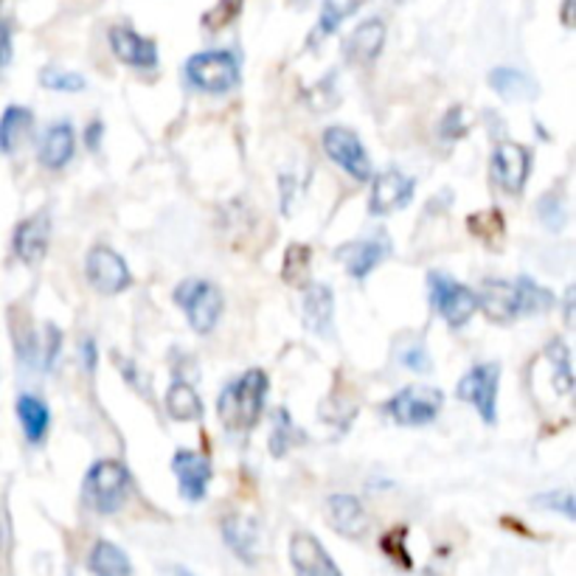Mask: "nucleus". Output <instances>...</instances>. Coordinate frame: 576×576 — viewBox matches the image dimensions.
<instances>
[{
  "label": "nucleus",
  "instance_id": "f257e3e1",
  "mask_svg": "<svg viewBox=\"0 0 576 576\" xmlns=\"http://www.w3.org/2000/svg\"><path fill=\"white\" fill-rule=\"evenodd\" d=\"M267 397V374L262 368L245 372L239 380L225 386L220 393L217 414L228 430H251L256 427Z\"/></svg>",
  "mask_w": 576,
  "mask_h": 576
},
{
  "label": "nucleus",
  "instance_id": "f03ea898",
  "mask_svg": "<svg viewBox=\"0 0 576 576\" xmlns=\"http://www.w3.org/2000/svg\"><path fill=\"white\" fill-rule=\"evenodd\" d=\"M129 492V473L122 461H96L85 475L82 498L99 515H113L124 506Z\"/></svg>",
  "mask_w": 576,
  "mask_h": 576
},
{
  "label": "nucleus",
  "instance_id": "7ed1b4c3",
  "mask_svg": "<svg viewBox=\"0 0 576 576\" xmlns=\"http://www.w3.org/2000/svg\"><path fill=\"white\" fill-rule=\"evenodd\" d=\"M175 301L184 306L186 321L200 335H209L223 315V292L203 278H189L175 290Z\"/></svg>",
  "mask_w": 576,
  "mask_h": 576
},
{
  "label": "nucleus",
  "instance_id": "20e7f679",
  "mask_svg": "<svg viewBox=\"0 0 576 576\" xmlns=\"http://www.w3.org/2000/svg\"><path fill=\"white\" fill-rule=\"evenodd\" d=\"M186 76L203 93H228L239 85V65L228 51H203L186 62Z\"/></svg>",
  "mask_w": 576,
  "mask_h": 576
},
{
  "label": "nucleus",
  "instance_id": "39448f33",
  "mask_svg": "<svg viewBox=\"0 0 576 576\" xmlns=\"http://www.w3.org/2000/svg\"><path fill=\"white\" fill-rule=\"evenodd\" d=\"M444 408V393L434 386H408L400 393H393L386 405V414L397 425L416 427L430 425Z\"/></svg>",
  "mask_w": 576,
  "mask_h": 576
},
{
  "label": "nucleus",
  "instance_id": "423d86ee",
  "mask_svg": "<svg viewBox=\"0 0 576 576\" xmlns=\"http://www.w3.org/2000/svg\"><path fill=\"white\" fill-rule=\"evenodd\" d=\"M498 383H501V366L498 363H481V366L469 368L461 377L455 397L461 402L475 405V411L481 414L487 425H496L498 420Z\"/></svg>",
  "mask_w": 576,
  "mask_h": 576
},
{
  "label": "nucleus",
  "instance_id": "0eeeda50",
  "mask_svg": "<svg viewBox=\"0 0 576 576\" xmlns=\"http://www.w3.org/2000/svg\"><path fill=\"white\" fill-rule=\"evenodd\" d=\"M427 285H430V301H434V310L439 312L441 318L448 321L453 329L467 324V321L475 315V310H478V299H475V292L469 290V287L459 285L455 278L444 276V273H430Z\"/></svg>",
  "mask_w": 576,
  "mask_h": 576
},
{
  "label": "nucleus",
  "instance_id": "6e6552de",
  "mask_svg": "<svg viewBox=\"0 0 576 576\" xmlns=\"http://www.w3.org/2000/svg\"><path fill=\"white\" fill-rule=\"evenodd\" d=\"M324 150L326 155L338 163L346 175H352L354 180H368L372 177V163H368L366 150L360 138L352 129L346 127H329L324 133Z\"/></svg>",
  "mask_w": 576,
  "mask_h": 576
},
{
  "label": "nucleus",
  "instance_id": "1a4fd4ad",
  "mask_svg": "<svg viewBox=\"0 0 576 576\" xmlns=\"http://www.w3.org/2000/svg\"><path fill=\"white\" fill-rule=\"evenodd\" d=\"M85 271H88L90 285L99 292H104V296H118V292H124L133 285L127 262H124L113 248H104V245H99V248H93V251L88 253Z\"/></svg>",
  "mask_w": 576,
  "mask_h": 576
},
{
  "label": "nucleus",
  "instance_id": "9d476101",
  "mask_svg": "<svg viewBox=\"0 0 576 576\" xmlns=\"http://www.w3.org/2000/svg\"><path fill=\"white\" fill-rule=\"evenodd\" d=\"M531 170V152L521 143H501L492 155V177L509 195H521Z\"/></svg>",
  "mask_w": 576,
  "mask_h": 576
},
{
  "label": "nucleus",
  "instance_id": "9b49d317",
  "mask_svg": "<svg viewBox=\"0 0 576 576\" xmlns=\"http://www.w3.org/2000/svg\"><path fill=\"white\" fill-rule=\"evenodd\" d=\"M416 184L402 172H383L374 177L372 186V200H368V211L377 217H386L391 211H400L411 203Z\"/></svg>",
  "mask_w": 576,
  "mask_h": 576
},
{
  "label": "nucleus",
  "instance_id": "f8f14e48",
  "mask_svg": "<svg viewBox=\"0 0 576 576\" xmlns=\"http://www.w3.org/2000/svg\"><path fill=\"white\" fill-rule=\"evenodd\" d=\"M48 242H51V220H48L46 211L23 220V223L17 225V230H14L12 239L14 253H17V259L28 267L40 265L42 259H46Z\"/></svg>",
  "mask_w": 576,
  "mask_h": 576
},
{
  "label": "nucleus",
  "instance_id": "ddd939ff",
  "mask_svg": "<svg viewBox=\"0 0 576 576\" xmlns=\"http://www.w3.org/2000/svg\"><path fill=\"white\" fill-rule=\"evenodd\" d=\"M172 473L177 475L180 484V496L189 503H200L205 498V489L211 481V464L205 455L191 453V450H180L172 459Z\"/></svg>",
  "mask_w": 576,
  "mask_h": 576
},
{
  "label": "nucleus",
  "instance_id": "4468645a",
  "mask_svg": "<svg viewBox=\"0 0 576 576\" xmlns=\"http://www.w3.org/2000/svg\"><path fill=\"white\" fill-rule=\"evenodd\" d=\"M290 560L292 568H296V576H340V571L335 568L324 546L312 535H306V531L292 535Z\"/></svg>",
  "mask_w": 576,
  "mask_h": 576
},
{
  "label": "nucleus",
  "instance_id": "2eb2a0df",
  "mask_svg": "<svg viewBox=\"0 0 576 576\" xmlns=\"http://www.w3.org/2000/svg\"><path fill=\"white\" fill-rule=\"evenodd\" d=\"M110 48L113 54L133 68H155L158 65V46L129 26L110 28Z\"/></svg>",
  "mask_w": 576,
  "mask_h": 576
},
{
  "label": "nucleus",
  "instance_id": "dca6fc26",
  "mask_svg": "<svg viewBox=\"0 0 576 576\" xmlns=\"http://www.w3.org/2000/svg\"><path fill=\"white\" fill-rule=\"evenodd\" d=\"M391 253V245H388L386 234L372 239H360V242L343 245L338 251V259L343 262L346 273L354 278H366L374 267L380 265L383 259Z\"/></svg>",
  "mask_w": 576,
  "mask_h": 576
},
{
  "label": "nucleus",
  "instance_id": "f3484780",
  "mask_svg": "<svg viewBox=\"0 0 576 576\" xmlns=\"http://www.w3.org/2000/svg\"><path fill=\"white\" fill-rule=\"evenodd\" d=\"M326 521L338 535L363 537L368 531V515L354 496H333L326 501Z\"/></svg>",
  "mask_w": 576,
  "mask_h": 576
},
{
  "label": "nucleus",
  "instance_id": "a211bd4d",
  "mask_svg": "<svg viewBox=\"0 0 576 576\" xmlns=\"http://www.w3.org/2000/svg\"><path fill=\"white\" fill-rule=\"evenodd\" d=\"M383 46H386V23L383 21H366L360 23L352 32V37L346 40L343 54L346 60L354 65H368L380 57Z\"/></svg>",
  "mask_w": 576,
  "mask_h": 576
},
{
  "label": "nucleus",
  "instance_id": "6ab92c4d",
  "mask_svg": "<svg viewBox=\"0 0 576 576\" xmlns=\"http://www.w3.org/2000/svg\"><path fill=\"white\" fill-rule=\"evenodd\" d=\"M475 299H478V310H484V315L496 324H512L517 318L515 285H509V281L489 278L484 281L481 296H475Z\"/></svg>",
  "mask_w": 576,
  "mask_h": 576
},
{
  "label": "nucleus",
  "instance_id": "aec40b11",
  "mask_svg": "<svg viewBox=\"0 0 576 576\" xmlns=\"http://www.w3.org/2000/svg\"><path fill=\"white\" fill-rule=\"evenodd\" d=\"M333 315H335V296L326 285H310L304 296V326L318 338L333 335Z\"/></svg>",
  "mask_w": 576,
  "mask_h": 576
},
{
  "label": "nucleus",
  "instance_id": "412c9836",
  "mask_svg": "<svg viewBox=\"0 0 576 576\" xmlns=\"http://www.w3.org/2000/svg\"><path fill=\"white\" fill-rule=\"evenodd\" d=\"M223 537L228 549L248 565L256 563L259 554V523L245 515H228L223 521Z\"/></svg>",
  "mask_w": 576,
  "mask_h": 576
},
{
  "label": "nucleus",
  "instance_id": "4be33fe9",
  "mask_svg": "<svg viewBox=\"0 0 576 576\" xmlns=\"http://www.w3.org/2000/svg\"><path fill=\"white\" fill-rule=\"evenodd\" d=\"M74 147H76L74 127H71L68 122L54 124L40 143V163L46 170H62V166L74 158Z\"/></svg>",
  "mask_w": 576,
  "mask_h": 576
},
{
  "label": "nucleus",
  "instance_id": "5701e85b",
  "mask_svg": "<svg viewBox=\"0 0 576 576\" xmlns=\"http://www.w3.org/2000/svg\"><path fill=\"white\" fill-rule=\"evenodd\" d=\"M489 88L496 90L501 99H506V102H526V99H535L537 96L535 79L517 68L492 71V74H489Z\"/></svg>",
  "mask_w": 576,
  "mask_h": 576
},
{
  "label": "nucleus",
  "instance_id": "b1692460",
  "mask_svg": "<svg viewBox=\"0 0 576 576\" xmlns=\"http://www.w3.org/2000/svg\"><path fill=\"white\" fill-rule=\"evenodd\" d=\"M17 420H21L26 439L32 444H40L48 434V425H51V411H48V405L40 397L23 393L21 400H17Z\"/></svg>",
  "mask_w": 576,
  "mask_h": 576
},
{
  "label": "nucleus",
  "instance_id": "393cba45",
  "mask_svg": "<svg viewBox=\"0 0 576 576\" xmlns=\"http://www.w3.org/2000/svg\"><path fill=\"white\" fill-rule=\"evenodd\" d=\"M88 568L93 576H133V563L115 542L99 540L88 556Z\"/></svg>",
  "mask_w": 576,
  "mask_h": 576
},
{
  "label": "nucleus",
  "instance_id": "a878e982",
  "mask_svg": "<svg viewBox=\"0 0 576 576\" xmlns=\"http://www.w3.org/2000/svg\"><path fill=\"white\" fill-rule=\"evenodd\" d=\"M32 124H35V115L28 108H21V104L7 108V113L0 115V152L17 150L26 141Z\"/></svg>",
  "mask_w": 576,
  "mask_h": 576
},
{
  "label": "nucleus",
  "instance_id": "bb28decb",
  "mask_svg": "<svg viewBox=\"0 0 576 576\" xmlns=\"http://www.w3.org/2000/svg\"><path fill=\"white\" fill-rule=\"evenodd\" d=\"M515 304L517 315H542L554 306V292L537 285L535 278L521 276L515 281Z\"/></svg>",
  "mask_w": 576,
  "mask_h": 576
},
{
  "label": "nucleus",
  "instance_id": "cd10ccee",
  "mask_svg": "<svg viewBox=\"0 0 576 576\" xmlns=\"http://www.w3.org/2000/svg\"><path fill=\"white\" fill-rule=\"evenodd\" d=\"M166 411L175 422H191L203 416V402L189 383L177 380L172 383L170 393H166Z\"/></svg>",
  "mask_w": 576,
  "mask_h": 576
},
{
  "label": "nucleus",
  "instance_id": "c85d7f7f",
  "mask_svg": "<svg viewBox=\"0 0 576 576\" xmlns=\"http://www.w3.org/2000/svg\"><path fill=\"white\" fill-rule=\"evenodd\" d=\"M310 259L312 251L306 245H290L285 253V267H281V278H285L290 287H306V278H310Z\"/></svg>",
  "mask_w": 576,
  "mask_h": 576
},
{
  "label": "nucleus",
  "instance_id": "c756f323",
  "mask_svg": "<svg viewBox=\"0 0 576 576\" xmlns=\"http://www.w3.org/2000/svg\"><path fill=\"white\" fill-rule=\"evenodd\" d=\"M546 354H549L551 372H554V388L560 393H568L571 388H574V372H571L568 346H565L563 340H554V343H549Z\"/></svg>",
  "mask_w": 576,
  "mask_h": 576
},
{
  "label": "nucleus",
  "instance_id": "7c9ffc66",
  "mask_svg": "<svg viewBox=\"0 0 576 576\" xmlns=\"http://www.w3.org/2000/svg\"><path fill=\"white\" fill-rule=\"evenodd\" d=\"M273 420L276 422H273V434H271V453L276 455V459H281V455L292 448V441L301 439V434L292 427L290 414H287L285 408H278Z\"/></svg>",
  "mask_w": 576,
  "mask_h": 576
},
{
  "label": "nucleus",
  "instance_id": "2f4dec72",
  "mask_svg": "<svg viewBox=\"0 0 576 576\" xmlns=\"http://www.w3.org/2000/svg\"><path fill=\"white\" fill-rule=\"evenodd\" d=\"M40 82L42 88L60 90V93H79V90L88 88L85 76L74 74V71H60L54 68V65H48V68L40 71Z\"/></svg>",
  "mask_w": 576,
  "mask_h": 576
},
{
  "label": "nucleus",
  "instance_id": "473e14b6",
  "mask_svg": "<svg viewBox=\"0 0 576 576\" xmlns=\"http://www.w3.org/2000/svg\"><path fill=\"white\" fill-rule=\"evenodd\" d=\"M469 230H473L475 237L484 239V242H496V239L503 237V217L501 211L489 209V211H478L469 217Z\"/></svg>",
  "mask_w": 576,
  "mask_h": 576
},
{
  "label": "nucleus",
  "instance_id": "72a5a7b5",
  "mask_svg": "<svg viewBox=\"0 0 576 576\" xmlns=\"http://www.w3.org/2000/svg\"><path fill=\"white\" fill-rule=\"evenodd\" d=\"M405 535H408L405 529H391L386 537H383L380 546L393 565H400L402 571H411L414 568V560H411V554H408L405 549Z\"/></svg>",
  "mask_w": 576,
  "mask_h": 576
},
{
  "label": "nucleus",
  "instance_id": "f704fd0d",
  "mask_svg": "<svg viewBox=\"0 0 576 576\" xmlns=\"http://www.w3.org/2000/svg\"><path fill=\"white\" fill-rule=\"evenodd\" d=\"M239 12H242V0H217V7L205 12L203 26L209 28V32H220V28L237 21Z\"/></svg>",
  "mask_w": 576,
  "mask_h": 576
},
{
  "label": "nucleus",
  "instance_id": "c9c22d12",
  "mask_svg": "<svg viewBox=\"0 0 576 576\" xmlns=\"http://www.w3.org/2000/svg\"><path fill=\"white\" fill-rule=\"evenodd\" d=\"M537 506L549 509V512H563L568 521L576 517V506H574V496H571L568 489H556V492H546V496L535 498Z\"/></svg>",
  "mask_w": 576,
  "mask_h": 576
},
{
  "label": "nucleus",
  "instance_id": "e433bc0d",
  "mask_svg": "<svg viewBox=\"0 0 576 576\" xmlns=\"http://www.w3.org/2000/svg\"><path fill=\"white\" fill-rule=\"evenodd\" d=\"M540 217L542 223H546V228H554L560 230L565 225V209L563 203H560V197L554 195H546L540 200Z\"/></svg>",
  "mask_w": 576,
  "mask_h": 576
},
{
  "label": "nucleus",
  "instance_id": "4c0bfd02",
  "mask_svg": "<svg viewBox=\"0 0 576 576\" xmlns=\"http://www.w3.org/2000/svg\"><path fill=\"white\" fill-rule=\"evenodd\" d=\"M349 12H354V7L338 9V3H333V0H329V3L324 7V12H321V23H318L321 35H333L335 28H338L340 23H343V17Z\"/></svg>",
  "mask_w": 576,
  "mask_h": 576
},
{
  "label": "nucleus",
  "instance_id": "58836bf2",
  "mask_svg": "<svg viewBox=\"0 0 576 576\" xmlns=\"http://www.w3.org/2000/svg\"><path fill=\"white\" fill-rule=\"evenodd\" d=\"M400 360L405 363L411 372H430V358H427V352L422 349V346H411V349H405V352L400 354Z\"/></svg>",
  "mask_w": 576,
  "mask_h": 576
},
{
  "label": "nucleus",
  "instance_id": "ea45409f",
  "mask_svg": "<svg viewBox=\"0 0 576 576\" xmlns=\"http://www.w3.org/2000/svg\"><path fill=\"white\" fill-rule=\"evenodd\" d=\"M60 346H62L60 329H57L54 324H48L46 326V352H42V363H46V368L54 366L57 354H60Z\"/></svg>",
  "mask_w": 576,
  "mask_h": 576
},
{
  "label": "nucleus",
  "instance_id": "a19ab883",
  "mask_svg": "<svg viewBox=\"0 0 576 576\" xmlns=\"http://www.w3.org/2000/svg\"><path fill=\"white\" fill-rule=\"evenodd\" d=\"M12 62V23L0 14V68Z\"/></svg>",
  "mask_w": 576,
  "mask_h": 576
},
{
  "label": "nucleus",
  "instance_id": "79ce46f5",
  "mask_svg": "<svg viewBox=\"0 0 576 576\" xmlns=\"http://www.w3.org/2000/svg\"><path fill=\"white\" fill-rule=\"evenodd\" d=\"M104 133V127H102V122H93L88 127V147L90 150H99V136H102Z\"/></svg>",
  "mask_w": 576,
  "mask_h": 576
},
{
  "label": "nucleus",
  "instance_id": "37998d69",
  "mask_svg": "<svg viewBox=\"0 0 576 576\" xmlns=\"http://www.w3.org/2000/svg\"><path fill=\"white\" fill-rule=\"evenodd\" d=\"M565 324H574V287H568L565 292Z\"/></svg>",
  "mask_w": 576,
  "mask_h": 576
},
{
  "label": "nucleus",
  "instance_id": "c03bdc74",
  "mask_svg": "<svg viewBox=\"0 0 576 576\" xmlns=\"http://www.w3.org/2000/svg\"><path fill=\"white\" fill-rule=\"evenodd\" d=\"M563 23L565 26H574V0H565L563 3Z\"/></svg>",
  "mask_w": 576,
  "mask_h": 576
},
{
  "label": "nucleus",
  "instance_id": "a18cd8bd",
  "mask_svg": "<svg viewBox=\"0 0 576 576\" xmlns=\"http://www.w3.org/2000/svg\"><path fill=\"white\" fill-rule=\"evenodd\" d=\"M85 360H88V368H93V363H96V346H93V340H85Z\"/></svg>",
  "mask_w": 576,
  "mask_h": 576
},
{
  "label": "nucleus",
  "instance_id": "49530a36",
  "mask_svg": "<svg viewBox=\"0 0 576 576\" xmlns=\"http://www.w3.org/2000/svg\"><path fill=\"white\" fill-rule=\"evenodd\" d=\"M3 537H7V526H3V517H0V546H3Z\"/></svg>",
  "mask_w": 576,
  "mask_h": 576
},
{
  "label": "nucleus",
  "instance_id": "de8ad7c7",
  "mask_svg": "<svg viewBox=\"0 0 576 576\" xmlns=\"http://www.w3.org/2000/svg\"><path fill=\"white\" fill-rule=\"evenodd\" d=\"M422 576H441V574H436L434 568H425V571H422Z\"/></svg>",
  "mask_w": 576,
  "mask_h": 576
},
{
  "label": "nucleus",
  "instance_id": "09e8293b",
  "mask_svg": "<svg viewBox=\"0 0 576 576\" xmlns=\"http://www.w3.org/2000/svg\"><path fill=\"white\" fill-rule=\"evenodd\" d=\"M175 576H191L186 568H175Z\"/></svg>",
  "mask_w": 576,
  "mask_h": 576
}]
</instances>
